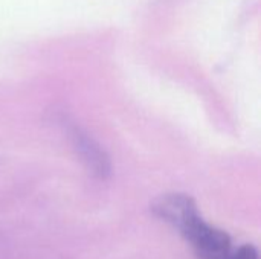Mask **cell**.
Listing matches in <instances>:
<instances>
[{
  "mask_svg": "<svg viewBox=\"0 0 261 259\" xmlns=\"http://www.w3.org/2000/svg\"><path fill=\"white\" fill-rule=\"evenodd\" d=\"M225 259H260V252L255 246L245 244L236 250H231V253Z\"/></svg>",
  "mask_w": 261,
  "mask_h": 259,
  "instance_id": "cell-3",
  "label": "cell"
},
{
  "mask_svg": "<svg viewBox=\"0 0 261 259\" xmlns=\"http://www.w3.org/2000/svg\"><path fill=\"white\" fill-rule=\"evenodd\" d=\"M153 214L180 234L199 259H225L232 250L229 234L208 223L187 194H165L153 203Z\"/></svg>",
  "mask_w": 261,
  "mask_h": 259,
  "instance_id": "cell-1",
  "label": "cell"
},
{
  "mask_svg": "<svg viewBox=\"0 0 261 259\" xmlns=\"http://www.w3.org/2000/svg\"><path fill=\"white\" fill-rule=\"evenodd\" d=\"M72 140H73V147L76 150V153L81 156L83 162L86 163V166L89 168V171L99 177V179H106L110 176L112 171V165H110V159L106 154V151L84 131H81L80 128H72Z\"/></svg>",
  "mask_w": 261,
  "mask_h": 259,
  "instance_id": "cell-2",
  "label": "cell"
}]
</instances>
